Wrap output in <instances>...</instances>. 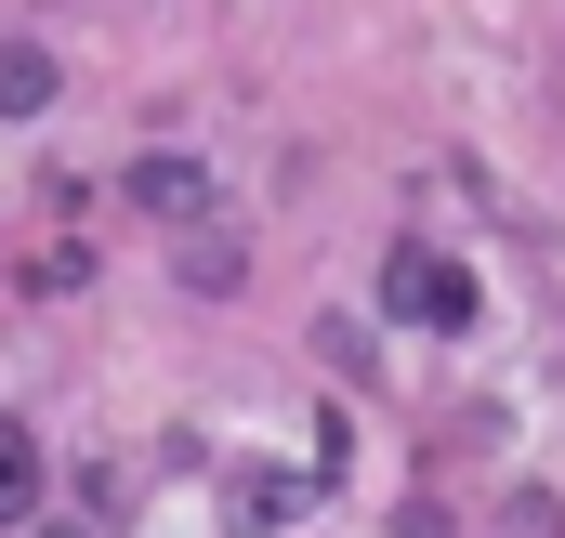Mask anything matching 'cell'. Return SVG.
<instances>
[{"label":"cell","mask_w":565,"mask_h":538,"mask_svg":"<svg viewBox=\"0 0 565 538\" xmlns=\"http://www.w3.org/2000/svg\"><path fill=\"white\" fill-rule=\"evenodd\" d=\"M382 289H395V315H422V329H473V276L447 263V250H422V237L395 250V276H382Z\"/></svg>","instance_id":"6da1fadb"},{"label":"cell","mask_w":565,"mask_h":538,"mask_svg":"<svg viewBox=\"0 0 565 538\" xmlns=\"http://www.w3.org/2000/svg\"><path fill=\"white\" fill-rule=\"evenodd\" d=\"M119 197L158 211V224H211V171H198V158H132V171H119Z\"/></svg>","instance_id":"7a4b0ae2"},{"label":"cell","mask_w":565,"mask_h":538,"mask_svg":"<svg viewBox=\"0 0 565 538\" xmlns=\"http://www.w3.org/2000/svg\"><path fill=\"white\" fill-rule=\"evenodd\" d=\"M0 106L40 119V106H53V53H13V66H0Z\"/></svg>","instance_id":"3957f363"},{"label":"cell","mask_w":565,"mask_h":538,"mask_svg":"<svg viewBox=\"0 0 565 538\" xmlns=\"http://www.w3.org/2000/svg\"><path fill=\"white\" fill-rule=\"evenodd\" d=\"M26 538H79V526H26Z\"/></svg>","instance_id":"277c9868"}]
</instances>
